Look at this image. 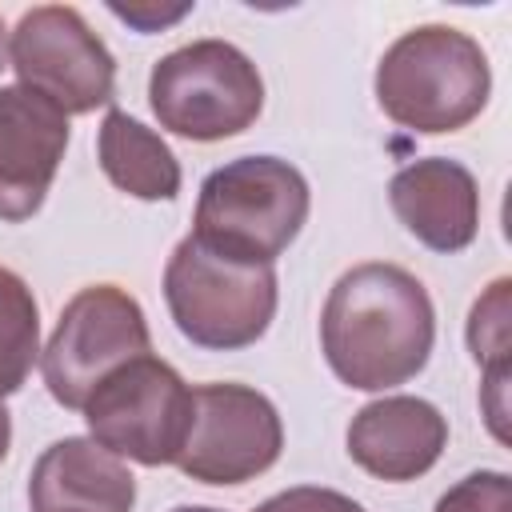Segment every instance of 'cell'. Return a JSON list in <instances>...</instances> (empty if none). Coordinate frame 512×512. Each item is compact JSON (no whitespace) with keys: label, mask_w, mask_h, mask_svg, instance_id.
I'll use <instances>...</instances> for the list:
<instances>
[{"label":"cell","mask_w":512,"mask_h":512,"mask_svg":"<svg viewBox=\"0 0 512 512\" xmlns=\"http://www.w3.org/2000/svg\"><path fill=\"white\" fill-rule=\"evenodd\" d=\"M8 64L64 116L96 112L116 96V56L72 4L28 8L8 32Z\"/></svg>","instance_id":"ba28073f"},{"label":"cell","mask_w":512,"mask_h":512,"mask_svg":"<svg viewBox=\"0 0 512 512\" xmlns=\"http://www.w3.org/2000/svg\"><path fill=\"white\" fill-rule=\"evenodd\" d=\"M168 512H224V508H208V504H176Z\"/></svg>","instance_id":"7402d4cb"},{"label":"cell","mask_w":512,"mask_h":512,"mask_svg":"<svg viewBox=\"0 0 512 512\" xmlns=\"http://www.w3.org/2000/svg\"><path fill=\"white\" fill-rule=\"evenodd\" d=\"M284 448V424L276 404L248 384H200L192 388V428L176 456L188 480L236 488L264 476Z\"/></svg>","instance_id":"9c48e42d"},{"label":"cell","mask_w":512,"mask_h":512,"mask_svg":"<svg viewBox=\"0 0 512 512\" xmlns=\"http://www.w3.org/2000/svg\"><path fill=\"white\" fill-rule=\"evenodd\" d=\"M276 268L220 256L184 236L164 264V304L184 340L208 352L256 344L276 316Z\"/></svg>","instance_id":"277c9868"},{"label":"cell","mask_w":512,"mask_h":512,"mask_svg":"<svg viewBox=\"0 0 512 512\" xmlns=\"http://www.w3.org/2000/svg\"><path fill=\"white\" fill-rule=\"evenodd\" d=\"M40 360V304L24 276L0 268V400L20 392Z\"/></svg>","instance_id":"2e32d148"},{"label":"cell","mask_w":512,"mask_h":512,"mask_svg":"<svg viewBox=\"0 0 512 512\" xmlns=\"http://www.w3.org/2000/svg\"><path fill=\"white\" fill-rule=\"evenodd\" d=\"M144 352H152V332L140 300L120 284H88L60 308V320L40 348V372L48 396L60 408L80 412L112 368Z\"/></svg>","instance_id":"52a82bcc"},{"label":"cell","mask_w":512,"mask_h":512,"mask_svg":"<svg viewBox=\"0 0 512 512\" xmlns=\"http://www.w3.org/2000/svg\"><path fill=\"white\" fill-rule=\"evenodd\" d=\"M252 512H364V504L352 500V496H344V492H336V488L296 484V488H284V492L268 496Z\"/></svg>","instance_id":"ac0fdd59"},{"label":"cell","mask_w":512,"mask_h":512,"mask_svg":"<svg viewBox=\"0 0 512 512\" xmlns=\"http://www.w3.org/2000/svg\"><path fill=\"white\" fill-rule=\"evenodd\" d=\"M148 104L164 132L212 144L248 132L264 112V76L228 40H192L152 64Z\"/></svg>","instance_id":"5b68a950"},{"label":"cell","mask_w":512,"mask_h":512,"mask_svg":"<svg viewBox=\"0 0 512 512\" xmlns=\"http://www.w3.org/2000/svg\"><path fill=\"white\" fill-rule=\"evenodd\" d=\"M380 112L420 136L460 132L492 96L484 48L452 24H416L400 32L372 76Z\"/></svg>","instance_id":"7a4b0ae2"},{"label":"cell","mask_w":512,"mask_h":512,"mask_svg":"<svg viewBox=\"0 0 512 512\" xmlns=\"http://www.w3.org/2000/svg\"><path fill=\"white\" fill-rule=\"evenodd\" d=\"M436 344L428 288L400 264L348 268L320 312V352L332 376L356 392H388L424 372Z\"/></svg>","instance_id":"6da1fadb"},{"label":"cell","mask_w":512,"mask_h":512,"mask_svg":"<svg viewBox=\"0 0 512 512\" xmlns=\"http://www.w3.org/2000/svg\"><path fill=\"white\" fill-rule=\"evenodd\" d=\"M96 160L104 176L136 196V200H176L180 192V160L164 144L160 132L128 116L124 108H108L96 132Z\"/></svg>","instance_id":"5bb4252c"},{"label":"cell","mask_w":512,"mask_h":512,"mask_svg":"<svg viewBox=\"0 0 512 512\" xmlns=\"http://www.w3.org/2000/svg\"><path fill=\"white\" fill-rule=\"evenodd\" d=\"M308 208L312 192L296 164L268 152L236 156L204 176L188 236L244 264H276L300 236Z\"/></svg>","instance_id":"3957f363"},{"label":"cell","mask_w":512,"mask_h":512,"mask_svg":"<svg viewBox=\"0 0 512 512\" xmlns=\"http://www.w3.org/2000/svg\"><path fill=\"white\" fill-rule=\"evenodd\" d=\"M68 116L24 84H0V220L40 212L68 152Z\"/></svg>","instance_id":"30bf717a"},{"label":"cell","mask_w":512,"mask_h":512,"mask_svg":"<svg viewBox=\"0 0 512 512\" xmlns=\"http://www.w3.org/2000/svg\"><path fill=\"white\" fill-rule=\"evenodd\" d=\"M32 512H132L136 476L92 436L52 440L28 476Z\"/></svg>","instance_id":"4fadbf2b"},{"label":"cell","mask_w":512,"mask_h":512,"mask_svg":"<svg viewBox=\"0 0 512 512\" xmlns=\"http://www.w3.org/2000/svg\"><path fill=\"white\" fill-rule=\"evenodd\" d=\"M8 68V28H4V16H0V72Z\"/></svg>","instance_id":"44dd1931"},{"label":"cell","mask_w":512,"mask_h":512,"mask_svg":"<svg viewBox=\"0 0 512 512\" xmlns=\"http://www.w3.org/2000/svg\"><path fill=\"white\" fill-rule=\"evenodd\" d=\"M348 456L388 484L420 480L448 448V420L424 396H380L348 424Z\"/></svg>","instance_id":"8fae6325"},{"label":"cell","mask_w":512,"mask_h":512,"mask_svg":"<svg viewBox=\"0 0 512 512\" xmlns=\"http://www.w3.org/2000/svg\"><path fill=\"white\" fill-rule=\"evenodd\" d=\"M8 448H12V416H8V408H4V400H0V464H4Z\"/></svg>","instance_id":"ffe728a7"},{"label":"cell","mask_w":512,"mask_h":512,"mask_svg":"<svg viewBox=\"0 0 512 512\" xmlns=\"http://www.w3.org/2000/svg\"><path fill=\"white\" fill-rule=\"evenodd\" d=\"M88 436L120 460H136L144 468L176 464L188 428H192V388L184 376L144 352L128 364L112 368L92 396L84 400Z\"/></svg>","instance_id":"8992f818"},{"label":"cell","mask_w":512,"mask_h":512,"mask_svg":"<svg viewBox=\"0 0 512 512\" xmlns=\"http://www.w3.org/2000/svg\"><path fill=\"white\" fill-rule=\"evenodd\" d=\"M112 16H120L124 24H132L136 32H160L168 24H176L180 16L192 12V4H172V8H160V4H108Z\"/></svg>","instance_id":"d6986e66"},{"label":"cell","mask_w":512,"mask_h":512,"mask_svg":"<svg viewBox=\"0 0 512 512\" xmlns=\"http://www.w3.org/2000/svg\"><path fill=\"white\" fill-rule=\"evenodd\" d=\"M396 220L432 252H464L480 232L476 176L448 156H420L404 164L388 184Z\"/></svg>","instance_id":"7c38bea8"},{"label":"cell","mask_w":512,"mask_h":512,"mask_svg":"<svg viewBox=\"0 0 512 512\" xmlns=\"http://www.w3.org/2000/svg\"><path fill=\"white\" fill-rule=\"evenodd\" d=\"M432 512H512V480L500 468H480L456 480Z\"/></svg>","instance_id":"e0dca14e"},{"label":"cell","mask_w":512,"mask_h":512,"mask_svg":"<svg viewBox=\"0 0 512 512\" xmlns=\"http://www.w3.org/2000/svg\"><path fill=\"white\" fill-rule=\"evenodd\" d=\"M508 292H512V280L500 276L484 288V296L468 312V348H472V360L484 368L480 404L500 444L508 440V428H504V416H508V404H504L508 396Z\"/></svg>","instance_id":"9a60e30c"}]
</instances>
